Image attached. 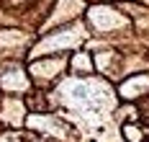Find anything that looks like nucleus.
Here are the masks:
<instances>
[{
  "instance_id": "f257e3e1",
  "label": "nucleus",
  "mask_w": 149,
  "mask_h": 142,
  "mask_svg": "<svg viewBox=\"0 0 149 142\" xmlns=\"http://www.w3.org/2000/svg\"><path fill=\"white\" fill-rule=\"evenodd\" d=\"M123 132H126V140L129 142H141L144 140V132L139 127H123Z\"/></svg>"
}]
</instances>
